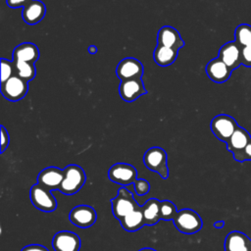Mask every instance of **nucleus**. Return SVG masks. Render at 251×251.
<instances>
[{
	"instance_id": "obj_11",
	"label": "nucleus",
	"mask_w": 251,
	"mask_h": 251,
	"mask_svg": "<svg viewBox=\"0 0 251 251\" xmlns=\"http://www.w3.org/2000/svg\"><path fill=\"white\" fill-rule=\"evenodd\" d=\"M231 71L237 69L242 65L241 47L235 41H228L225 43L219 51L218 56Z\"/></svg>"
},
{
	"instance_id": "obj_29",
	"label": "nucleus",
	"mask_w": 251,
	"mask_h": 251,
	"mask_svg": "<svg viewBox=\"0 0 251 251\" xmlns=\"http://www.w3.org/2000/svg\"><path fill=\"white\" fill-rule=\"evenodd\" d=\"M233 159L240 163L245 161H251V140L241 152L233 155Z\"/></svg>"
},
{
	"instance_id": "obj_17",
	"label": "nucleus",
	"mask_w": 251,
	"mask_h": 251,
	"mask_svg": "<svg viewBox=\"0 0 251 251\" xmlns=\"http://www.w3.org/2000/svg\"><path fill=\"white\" fill-rule=\"evenodd\" d=\"M46 7L41 0H30L22 12L23 20L28 25H35L39 23L45 16Z\"/></svg>"
},
{
	"instance_id": "obj_7",
	"label": "nucleus",
	"mask_w": 251,
	"mask_h": 251,
	"mask_svg": "<svg viewBox=\"0 0 251 251\" xmlns=\"http://www.w3.org/2000/svg\"><path fill=\"white\" fill-rule=\"evenodd\" d=\"M108 177L111 181L125 186L134 183L137 179V171L129 164L117 163L109 169Z\"/></svg>"
},
{
	"instance_id": "obj_14",
	"label": "nucleus",
	"mask_w": 251,
	"mask_h": 251,
	"mask_svg": "<svg viewBox=\"0 0 251 251\" xmlns=\"http://www.w3.org/2000/svg\"><path fill=\"white\" fill-rule=\"evenodd\" d=\"M63 178L64 170L57 167H48L39 173L37 176V183L49 190H59Z\"/></svg>"
},
{
	"instance_id": "obj_28",
	"label": "nucleus",
	"mask_w": 251,
	"mask_h": 251,
	"mask_svg": "<svg viewBox=\"0 0 251 251\" xmlns=\"http://www.w3.org/2000/svg\"><path fill=\"white\" fill-rule=\"evenodd\" d=\"M133 186L137 195H145L150 190V183L144 178H137L134 181Z\"/></svg>"
},
{
	"instance_id": "obj_6",
	"label": "nucleus",
	"mask_w": 251,
	"mask_h": 251,
	"mask_svg": "<svg viewBox=\"0 0 251 251\" xmlns=\"http://www.w3.org/2000/svg\"><path fill=\"white\" fill-rule=\"evenodd\" d=\"M238 126L236 121L228 115L221 114L216 116L210 124L214 135L221 141L226 143Z\"/></svg>"
},
{
	"instance_id": "obj_32",
	"label": "nucleus",
	"mask_w": 251,
	"mask_h": 251,
	"mask_svg": "<svg viewBox=\"0 0 251 251\" xmlns=\"http://www.w3.org/2000/svg\"><path fill=\"white\" fill-rule=\"evenodd\" d=\"M29 1L30 0H6V3L11 8H24Z\"/></svg>"
},
{
	"instance_id": "obj_35",
	"label": "nucleus",
	"mask_w": 251,
	"mask_h": 251,
	"mask_svg": "<svg viewBox=\"0 0 251 251\" xmlns=\"http://www.w3.org/2000/svg\"><path fill=\"white\" fill-rule=\"evenodd\" d=\"M88 52L90 54H96L97 53V47L94 46V45H91L88 47Z\"/></svg>"
},
{
	"instance_id": "obj_20",
	"label": "nucleus",
	"mask_w": 251,
	"mask_h": 251,
	"mask_svg": "<svg viewBox=\"0 0 251 251\" xmlns=\"http://www.w3.org/2000/svg\"><path fill=\"white\" fill-rule=\"evenodd\" d=\"M39 58V50L33 43L25 42L13 51V61H24L34 64Z\"/></svg>"
},
{
	"instance_id": "obj_27",
	"label": "nucleus",
	"mask_w": 251,
	"mask_h": 251,
	"mask_svg": "<svg viewBox=\"0 0 251 251\" xmlns=\"http://www.w3.org/2000/svg\"><path fill=\"white\" fill-rule=\"evenodd\" d=\"M15 75L13 61H8L4 58L1 59V83L8 80Z\"/></svg>"
},
{
	"instance_id": "obj_34",
	"label": "nucleus",
	"mask_w": 251,
	"mask_h": 251,
	"mask_svg": "<svg viewBox=\"0 0 251 251\" xmlns=\"http://www.w3.org/2000/svg\"><path fill=\"white\" fill-rule=\"evenodd\" d=\"M214 227L215 228H223L225 226V222L224 221H218L214 223Z\"/></svg>"
},
{
	"instance_id": "obj_25",
	"label": "nucleus",
	"mask_w": 251,
	"mask_h": 251,
	"mask_svg": "<svg viewBox=\"0 0 251 251\" xmlns=\"http://www.w3.org/2000/svg\"><path fill=\"white\" fill-rule=\"evenodd\" d=\"M234 40L240 45L245 47L251 44V25L247 24H241L237 25L234 31Z\"/></svg>"
},
{
	"instance_id": "obj_4",
	"label": "nucleus",
	"mask_w": 251,
	"mask_h": 251,
	"mask_svg": "<svg viewBox=\"0 0 251 251\" xmlns=\"http://www.w3.org/2000/svg\"><path fill=\"white\" fill-rule=\"evenodd\" d=\"M174 224L177 230L182 233L192 234L202 228L203 222L201 217L191 209H182L177 212Z\"/></svg>"
},
{
	"instance_id": "obj_19",
	"label": "nucleus",
	"mask_w": 251,
	"mask_h": 251,
	"mask_svg": "<svg viewBox=\"0 0 251 251\" xmlns=\"http://www.w3.org/2000/svg\"><path fill=\"white\" fill-rule=\"evenodd\" d=\"M250 140H251L250 133L245 128L238 126L234 130L233 134L231 135V137L226 143V149L232 153V156L236 155L246 147V145L250 142Z\"/></svg>"
},
{
	"instance_id": "obj_23",
	"label": "nucleus",
	"mask_w": 251,
	"mask_h": 251,
	"mask_svg": "<svg viewBox=\"0 0 251 251\" xmlns=\"http://www.w3.org/2000/svg\"><path fill=\"white\" fill-rule=\"evenodd\" d=\"M154 61L161 67H166L171 64H173L176 57H177V51L166 46H162L157 44L154 53H153Z\"/></svg>"
},
{
	"instance_id": "obj_9",
	"label": "nucleus",
	"mask_w": 251,
	"mask_h": 251,
	"mask_svg": "<svg viewBox=\"0 0 251 251\" xmlns=\"http://www.w3.org/2000/svg\"><path fill=\"white\" fill-rule=\"evenodd\" d=\"M116 75L122 81L141 78L143 75V65L135 58H125L118 64Z\"/></svg>"
},
{
	"instance_id": "obj_26",
	"label": "nucleus",
	"mask_w": 251,
	"mask_h": 251,
	"mask_svg": "<svg viewBox=\"0 0 251 251\" xmlns=\"http://www.w3.org/2000/svg\"><path fill=\"white\" fill-rule=\"evenodd\" d=\"M177 210L176 205L170 201V200H164L161 201V207H160V214H161V220L163 221H174Z\"/></svg>"
},
{
	"instance_id": "obj_8",
	"label": "nucleus",
	"mask_w": 251,
	"mask_h": 251,
	"mask_svg": "<svg viewBox=\"0 0 251 251\" xmlns=\"http://www.w3.org/2000/svg\"><path fill=\"white\" fill-rule=\"evenodd\" d=\"M28 90L27 81L14 75L5 82L1 83L2 95L10 101H19L23 99Z\"/></svg>"
},
{
	"instance_id": "obj_16",
	"label": "nucleus",
	"mask_w": 251,
	"mask_h": 251,
	"mask_svg": "<svg viewBox=\"0 0 251 251\" xmlns=\"http://www.w3.org/2000/svg\"><path fill=\"white\" fill-rule=\"evenodd\" d=\"M231 70L219 58L212 59L206 66V74L211 80L216 83L226 82L230 75Z\"/></svg>"
},
{
	"instance_id": "obj_31",
	"label": "nucleus",
	"mask_w": 251,
	"mask_h": 251,
	"mask_svg": "<svg viewBox=\"0 0 251 251\" xmlns=\"http://www.w3.org/2000/svg\"><path fill=\"white\" fill-rule=\"evenodd\" d=\"M9 142H10V137H9V133L6 130V128L1 126V153H3L6 148L9 146Z\"/></svg>"
},
{
	"instance_id": "obj_1",
	"label": "nucleus",
	"mask_w": 251,
	"mask_h": 251,
	"mask_svg": "<svg viewBox=\"0 0 251 251\" xmlns=\"http://www.w3.org/2000/svg\"><path fill=\"white\" fill-rule=\"evenodd\" d=\"M86 180V176L81 167L78 165H69L64 169V178L59 188V191L72 195L76 193L83 186Z\"/></svg>"
},
{
	"instance_id": "obj_18",
	"label": "nucleus",
	"mask_w": 251,
	"mask_h": 251,
	"mask_svg": "<svg viewBox=\"0 0 251 251\" xmlns=\"http://www.w3.org/2000/svg\"><path fill=\"white\" fill-rule=\"evenodd\" d=\"M226 251H251V239L243 232L233 230L225 239Z\"/></svg>"
},
{
	"instance_id": "obj_13",
	"label": "nucleus",
	"mask_w": 251,
	"mask_h": 251,
	"mask_svg": "<svg viewBox=\"0 0 251 251\" xmlns=\"http://www.w3.org/2000/svg\"><path fill=\"white\" fill-rule=\"evenodd\" d=\"M119 92L123 100L132 102L147 93L141 78L123 80L119 86Z\"/></svg>"
},
{
	"instance_id": "obj_33",
	"label": "nucleus",
	"mask_w": 251,
	"mask_h": 251,
	"mask_svg": "<svg viewBox=\"0 0 251 251\" xmlns=\"http://www.w3.org/2000/svg\"><path fill=\"white\" fill-rule=\"evenodd\" d=\"M21 251H49L46 247L39 244H30L24 247Z\"/></svg>"
},
{
	"instance_id": "obj_2",
	"label": "nucleus",
	"mask_w": 251,
	"mask_h": 251,
	"mask_svg": "<svg viewBox=\"0 0 251 251\" xmlns=\"http://www.w3.org/2000/svg\"><path fill=\"white\" fill-rule=\"evenodd\" d=\"M167 159V153L161 147H151L145 152L143 156L145 167L157 173L164 179H167L169 176Z\"/></svg>"
},
{
	"instance_id": "obj_12",
	"label": "nucleus",
	"mask_w": 251,
	"mask_h": 251,
	"mask_svg": "<svg viewBox=\"0 0 251 251\" xmlns=\"http://www.w3.org/2000/svg\"><path fill=\"white\" fill-rule=\"evenodd\" d=\"M52 247L55 251H79L80 238L73 231L62 230L53 236Z\"/></svg>"
},
{
	"instance_id": "obj_22",
	"label": "nucleus",
	"mask_w": 251,
	"mask_h": 251,
	"mask_svg": "<svg viewBox=\"0 0 251 251\" xmlns=\"http://www.w3.org/2000/svg\"><path fill=\"white\" fill-rule=\"evenodd\" d=\"M120 223L122 227L126 231L132 232L140 229L145 225L141 206L120 220Z\"/></svg>"
},
{
	"instance_id": "obj_10",
	"label": "nucleus",
	"mask_w": 251,
	"mask_h": 251,
	"mask_svg": "<svg viewBox=\"0 0 251 251\" xmlns=\"http://www.w3.org/2000/svg\"><path fill=\"white\" fill-rule=\"evenodd\" d=\"M96 211L88 205L75 206L69 214L70 222L80 228L91 226L96 222Z\"/></svg>"
},
{
	"instance_id": "obj_21",
	"label": "nucleus",
	"mask_w": 251,
	"mask_h": 251,
	"mask_svg": "<svg viewBox=\"0 0 251 251\" xmlns=\"http://www.w3.org/2000/svg\"><path fill=\"white\" fill-rule=\"evenodd\" d=\"M160 207H161V201L155 198H151L147 200L145 204L141 206L145 225L153 226L161 220Z\"/></svg>"
},
{
	"instance_id": "obj_36",
	"label": "nucleus",
	"mask_w": 251,
	"mask_h": 251,
	"mask_svg": "<svg viewBox=\"0 0 251 251\" xmlns=\"http://www.w3.org/2000/svg\"><path fill=\"white\" fill-rule=\"evenodd\" d=\"M138 251H156V250L152 249V248H149V247H146V248H142V249H140Z\"/></svg>"
},
{
	"instance_id": "obj_15",
	"label": "nucleus",
	"mask_w": 251,
	"mask_h": 251,
	"mask_svg": "<svg viewBox=\"0 0 251 251\" xmlns=\"http://www.w3.org/2000/svg\"><path fill=\"white\" fill-rule=\"evenodd\" d=\"M157 42L159 45L166 46L176 51L184 45V41L182 40L178 31L170 25H164L159 29Z\"/></svg>"
},
{
	"instance_id": "obj_3",
	"label": "nucleus",
	"mask_w": 251,
	"mask_h": 251,
	"mask_svg": "<svg viewBox=\"0 0 251 251\" xmlns=\"http://www.w3.org/2000/svg\"><path fill=\"white\" fill-rule=\"evenodd\" d=\"M111 204L113 215L119 221L140 207L134 200L132 194L126 187H121L118 190V194L111 200Z\"/></svg>"
},
{
	"instance_id": "obj_30",
	"label": "nucleus",
	"mask_w": 251,
	"mask_h": 251,
	"mask_svg": "<svg viewBox=\"0 0 251 251\" xmlns=\"http://www.w3.org/2000/svg\"><path fill=\"white\" fill-rule=\"evenodd\" d=\"M241 57H242V65L251 68V44L241 48Z\"/></svg>"
},
{
	"instance_id": "obj_24",
	"label": "nucleus",
	"mask_w": 251,
	"mask_h": 251,
	"mask_svg": "<svg viewBox=\"0 0 251 251\" xmlns=\"http://www.w3.org/2000/svg\"><path fill=\"white\" fill-rule=\"evenodd\" d=\"M15 75L25 79V81L31 80L36 74L34 64L24 61H13Z\"/></svg>"
},
{
	"instance_id": "obj_5",
	"label": "nucleus",
	"mask_w": 251,
	"mask_h": 251,
	"mask_svg": "<svg viewBox=\"0 0 251 251\" xmlns=\"http://www.w3.org/2000/svg\"><path fill=\"white\" fill-rule=\"evenodd\" d=\"M29 198L33 206L43 212L50 213L57 208V200L51 193V190L39 183L31 186L29 190Z\"/></svg>"
}]
</instances>
